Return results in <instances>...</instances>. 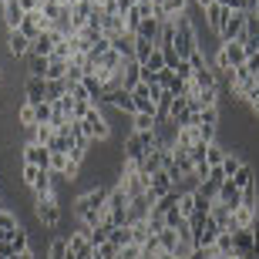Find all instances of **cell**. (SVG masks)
<instances>
[{
  "mask_svg": "<svg viewBox=\"0 0 259 259\" xmlns=\"http://www.w3.org/2000/svg\"><path fill=\"white\" fill-rule=\"evenodd\" d=\"M108 189H111V185H91L88 192H81V195L74 199L77 226H84V229H95V226H105V222H108V212H105Z\"/></svg>",
  "mask_w": 259,
  "mask_h": 259,
  "instance_id": "obj_1",
  "label": "cell"
},
{
  "mask_svg": "<svg viewBox=\"0 0 259 259\" xmlns=\"http://www.w3.org/2000/svg\"><path fill=\"white\" fill-rule=\"evenodd\" d=\"M249 61V54H246V48H242L239 40H229V44H219V51L212 54V71L215 74H229V71H236V67H242Z\"/></svg>",
  "mask_w": 259,
  "mask_h": 259,
  "instance_id": "obj_2",
  "label": "cell"
},
{
  "mask_svg": "<svg viewBox=\"0 0 259 259\" xmlns=\"http://www.w3.org/2000/svg\"><path fill=\"white\" fill-rule=\"evenodd\" d=\"M175 51H179V58L189 61L199 48V30H195L192 17L189 14H182V17H175Z\"/></svg>",
  "mask_w": 259,
  "mask_h": 259,
  "instance_id": "obj_3",
  "label": "cell"
},
{
  "mask_svg": "<svg viewBox=\"0 0 259 259\" xmlns=\"http://www.w3.org/2000/svg\"><path fill=\"white\" fill-rule=\"evenodd\" d=\"M128 202H132L128 192L115 182L111 189H108V202H105L108 222H105V226H111V229H115V226H128Z\"/></svg>",
  "mask_w": 259,
  "mask_h": 259,
  "instance_id": "obj_4",
  "label": "cell"
},
{
  "mask_svg": "<svg viewBox=\"0 0 259 259\" xmlns=\"http://www.w3.org/2000/svg\"><path fill=\"white\" fill-rule=\"evenodd\" d=\"M81 125H84V132H88V138H91V142H108V138H111V121L105 118L101 105L91 108V111L84 115V121H81Z\"/></svg>",
  "mask_w": 259,
  "mask_h": 259,
  "instance_id": "obj_5",
  "label": "cell"
},
{
  "mask_svg": "<svg viewBox=\"0 0 259 259\" xmlns=\"http://www.w3.org/2000/svg\"><path fill=\"white\" fill-rule=\"evenodd\" d=\"M34 219H37L44 229H58L61 226V202H58V195H51V199H34Z\"/></svg>",
  "mask_w": 259,
  "mask_h": 259,
  "instance_id": "obj_6",
  "label": "cell"
},
{
  "mask_svg": "<svg viewBox=\"0 0 259 259\" xmlns=\"http://www.w3.org/2000/svg\"><path fill=\"white\" fill-rule=\"evenodd\" d=\"M67 252H74L77 259H95V246L88 239V229L77 226L74 232H67Z\"/></svg>",
  "mask_w": 259,
  "mask_h": 259,
  "instance_id": "obj_7",
  "label": "cell"
},
{
  "mask_svg": "<svg viewBox=\"0 0 259 259\" xmlns=\"http://www.w3.org/2000/svg\"><path fill=\"white\" fill-rule=\"evenodd\" d=\"M61 37H64V34H58L54 27H51V30H44V34H37V37L30 40V54H34V58H51Z\"/></svg>",
  "mask_w": 259,
  "mask_h": 259,
  "instance_id": "obj_8",
  "label": "cell"
},
{
  "mask_svg": "<svg viewBox=\"0 0 259 259\" xmlns=\"http://www.w3.org/2000/svg\"><path fill=\"white\" fill-rule=\"evenodd\" d=\"M20 155H24V165H37V168L51 172V148H44L37 142H27V145H20Z\"/></svg>",
  "mask_w": 259,
  "mask_h": 259,
  "instance_id": "obj_9",
  "label": "cell"
},
{
  "mask_svg": "<svg viewBox=\"0 0 259 259\" xmlns=\"http://www.w3.org/2000/svg\"><path fill=\"white\" fill-rule=\"evenodd\" d=\"M242 30H246V10H229V20H226V27L219 30V40H222V44L239 40Z\"/></svg>",
  "mask_w": 259,
  "mask_h": 259,
  "instance_id": "obj_10",
  "label": "cell"
},
{
  "mask_svg": "<svg viewBox=\"0 0 259 259\" xmlns=\"http://www.w3.org/2000/svg\"><path fill=\"white\" fill-rule=\"evenodd\" d=\"M202 14H205V27H209L212 34L219 37V30L226 27V20H229V7H226V4H219V0H212V4L202 10Z\"/></svg>",
  "mask_w": 259,
  "mask_h": 259,
  "instance_id": "obj_11",
  "label": "cell"
},
{
  "mask_svg": "<svg viewBox=\"0 0 259 259\" xmlns=\"http://www.w3.org/2000/svg\"><path fill=\"white\" fill-rule=\"evenodd\" d=\"M105 105H111V108L118 111V115H128V118H135V115H138V108H135L132 91H111V95L105 98Z\"/></svg>",
  "mask_w": 259,
  "mask_h": 259,
  "instance_id": "obj_12",
  "label": "cell"
},
{
  "mask_svg": "<svg viewBox=\"0 0 259 259\" xmlns=\"http://www.w3.org/2000/svg\"><path fill=\"white\" fill-rule=\"evenodd\" d=\"M168 192H175V182H172V175L162 168V172H155L152 179H148V195L158 202V199H165Z\"/></svg>",
  "mask_w": 259,
  "mask_h": 259,
  "instance_id": "obj_13",
  "label": "cell"
},
{
  "mask_svg": "<svg viewBox=\"0 0 259 259\" xmlns=\"http://www.w3.org/2000/svg\"><path fill=\"white\" fill-rule=\"evenodd\" d=\"M0 14H4V27L7 30H17L20 20L27 17V10L20 7V0H4V4H0Z\"/></svg>",
  "mask_w": 259,
  "mask_h": 259,
  "instance_id": "obj_14",
  "label": "cell"
},
{
  "mask_svg": "<svg viewBox=\"0 0 259 259\" xmlns=\"http://www.w3.org/2000/svg\"><path fill=\"white\" fill-rule=\"evenodd\" d=\"M7 54L17 61H27L30 58V40L20 34V30H7Z\"/></svg>",
  "mask_w": 259,
  "mask_h": 259,
  "instance_id": "obj_15",
  "label": "cell"
},
{
  "mask_svg": "<svg viewBox=\"0 0 259 259\" xmlns=\"http://www.w3.org/2000/svg\"><path fill=\"white\" fill-rule=\"evenodd\" d=\"M24 98H27V105H44L48 101V81L44 77H27L24 81Z\"/></svg>",
  "mask_w": 259,
  "mask_h": 259,
  "instance_id": "obj_16",
  "label": "cell"
},
{
  "mask_svg": "<svg viewBox=\"0 0 259 259\" xmlns=\"http://www.w3.org/2000/svg\"><path fill=\"white\" fill-rule=\"evenodd\" d=\"M256 226H259V209H252V205L232 209V229H256Z\"/></svg>",
  "mask_w": 259,
  "mask_h": 259,
  "instance_id": "obj_17",
  "label": "cell"
},
{
  "mask_svg": "<svg viewBox=\"0 0 259 259\" xmlns=\"http://www.w3.org/2000/svg\"><path fill=\"white\" fill-rule=\"evenodd\" d=\"M256 229H236V256H242V259L256 256Z\"/></svg>",
  "mask_w": 259,
  "mask_h": 259,
  "instance_id": "obj_18",
  "label": "cell"
},
{
  "mask_svg": "<svg viewBox=\"0 0 259 259\" xmlns=\"http://www.w3.org/2000/svg\"><path fill=\"white\" fill-rule=\"evenodd\" d=\"M219 226H215V219H205V226H202L199 232H195V249H212V246H215V239H219Z\"/></svg>",
  "mask_w": 259,
  "mask_h": 259,
  "instance_id": "obj_19",
  "label": "cell"
},
{
  "mask_svg": "<svg viewBox=\"0 0 259 259\" xmlns=\"http://www.w3.org/2000/svg\"><path fill=\"white\" fill-rule=\"evenodd\" d=\"M215 202H222L226 209H239V205H242V192L232 185V179H226V182L219 185V195H215Z\"/></svg>",
  "mask_w": 259,
  "mask_h": 259,
  "instance_id": "obj_20",
  "label": "cell"
},
{
  "mask_svg": "<svg viewBox=\"0 0 259 259\" xmlns=\"http://www.w3.org/2000/svg\"><path fill=\"white\" fill-rule=\"evenodd\" d=\"M138 84H142V64L138 61H125V67H121V88L135 91Z\"/></svg>",
  "mask_w": 259,
  "mask_h": 259,
  "instance_id": "obj_21",
  "label": "cell"
},
{
  "mask_svg": "<svg viewBox=\"0 0 259 259\" xmlns=\"http://www.w3.org/2000/svg\"><path fill=\"white\" fill-rule=\"evenodd\" d=\"M54 138H58V128L54 125H37V128L27 132V142H37V145H44V148H51Z\"/></svg>",
  "mask_w": 259,
  "mask_h": 259,
  "instance_id": "obj_22",
  "label": "cell"
},
{
  "mask_svg": "<svg viewBox=\"0 0 259 259\" xmlns=\"http://www.w3.org/2000/svg\"><path fill=\"white\" fill-rule=\"evenodd\" d=\"M158 34H162V20H158V17H145L142 24H138V37L158 44Z\"/></svg>",
  "mask_w": 259,
  "mask_h": 259,
  "instance_id": "obj_23",
  "label": "cell"
},
{
  "mask_svg": "<svg viewBox=\"0 0 259 259\" xmlns=\"http://www.w3.org/2000/svg\"><path fill=\"white\" fill-rule=\"evenodd\" d=\"M256 182H259V179H256V168H252V165H242L239 172L232 175V185H236L239 192H242V189H249V185H256Z\"/></svg>",
  "mask_w": 259,
  "mask_h": 259,
  "instance_id": "obj_24",
  "label": "cell"
},
{
  "mask_svg": "<svg viewBox=\"0 0 259 259\" xmlns=\"http://www.w3.org/2000/svg\"><path fill=\"white\" fill-rule=\"evenodd\" d=\"M132 242H135L132 226H115V229H111V246H115V249H125V246H132Z\"/></svg>",
  "mask_w": 259,
  "mask_h": 259,
  "instance_id": "obj_25",
  "label": "cell"
},
{
  "mask_svg": "<svg viewBox=\"0 0 259 259\" xmlns=\"http://www.w3.org/2000/svg\"><path fill=\"white\" fill-rule=\"evenodd\" d=\"M17 121H20V128H24V132L37 128V111H34V105H27V101H24V105L17 108Z\"/></svg>",
  "mask_w": 259,
  "mask_h": 259,
  "instance_id": "obj_26",
  "label": "cell"
},
{
  "mask_svg": "<svg viewBox=\"0 0 259 259\" xmlns=\"http://www.w3.org/2000/svg\"><path fill=\"white\" fill-rule=\"evenodd\" d=\"M155 48H158L155 40H145V37H138V34H135V61H138V64H145V61L152 58Z\"/></svg>",
  "mask_w": 259,
  "mask_h": 259,
  "instance_id": "obj_27",
  "label": "cell"
},
{
  "mask_svg": "<svg viewBox=\"0 0 259 259\" xmlns=\"http://www.w3.org/2000/svg\"><path fill=\"white\" fill-rule=\"evenodd\" d=\"M219 118H222V108L219 105H215V108H202L199 115H195L192 125H212V128H219Z\"/></svg>",
  "mask_w": 259,
  "mask_h": 259,
  "instance_id": "obj_28",
  "label": "cell"
},
{
  "mask_svg": "<svg viewBox=\"0 0 259 259\" xmlns=\"http://www.w3.org/2000/svg\"><path fill=\"white\" fill-rule=\"evenodd\" d=\"M111 48H115L125 61H135V34H125V37L111 40Z\"/></svg>",
  "mask_w": 259,
  "mask_h": 259,
  "instance_id": "obj_29",
  "label": "cell"
},
{
  "mask_svg": "<svg viewBox=\"0 0 259 259\" xmlns=\"http://www.w3.org/2000/svg\"><path fill=\"white\" fill-rule=\"evenodd\" d=\"M215 252H219V256H236V232H219Z\"/></svg>",
  "mask_w": 259,
  "mask_h": 259,
  "instance_id": "obj_30",
  "label": "cell"
},
{
  "mask_svg": "<svg viewBox=\"0 0 259 259\" xmlns=\"http://www.w3.org/2000/svg\"><path fill=\"white\" fill-rule=\"evenodd\" d=\"M67 77V61L64 58H51L48 61V77L44 81H64Z\"/></svg>",
  "mask_w": 259,
  "mask_h": 259,
  "instance_id": "obj_31",
  "label": "cell"
},
{
  "mask_svg": "<svg viewBox=\"0 0 259 259\" xmlns=\"http://www.w3.org/2000/svg\"><path fill=\"white\" fill-rule=\"evenodd\" d=\"M88 239L95 249H101L105 242H111V226H95V229H88Z\"/></svg>",
  "mask_w": 259,
  "mask_h": 259,
  "instance_id": "obj_32",
  "label": "cell"
},
{
  "mask_svg": "<svg viewBox=\"0 0 259 259\" xmlns=\"http://www.w3.org/2000/svg\"><path fill=\"white\" fill-rule=\"evenodd\" d=\"M222 158H226V148H222L219 142H212L209 148H205V165H209V168H222Z\"/></svg>",
  "mask_w": 259,
  "mask_h": 259,
  "instance_id": "obj_33",
  "label": "cell"
},
{
  "mask_svg": "<svg viewBox=\"0 0 259 259\" xmlns=\"http://www.w3.org/2000/svg\"><path fill=\"white\" fill-rule=\"evenodd\" d=\"M67 91H71L67 77H64V81H48V101H51V105L61 101V98H67Z\"/></svg>",
  "mask_w": 259,
  "mask_h": 259,
  "instance_id": "obj_34",
  "label": "cell"
},
{
  "mask_svg": "<svg viewBox=\"0 0 259 259\" xmlns=\"http://www.w3.org/2000/svg\"><path fill=\"white\" fill-rule=\"evenodd\" d=\"M242 165H246V162H242L239 155H236V152L229 148V152H226V158H222V172H226V179H232V175L239 172Z\"/></svg>",
  "mask_w": 259,
  "mask_h": 259,
  "instance_id": "obj_35",
  "label": "cell"
},
{
  "mask_svg": "<svg viewBox=\"0 0 259 259\" xmlns=\"http://www.w3.org/2000/svg\"><path fill=\"white\" fill-rule=\"evenodd\" d=\"M48 61H51V58H34V54H30V58H27L30 77H48Z\"/></svg>",
  "mask_w": 259,
  "mask_h": 259,
  "instance_id": "obj_36",
  "label": "cell"
},
{
  "mask_svg": "<svg viewBox=\"0 0 259 259\" xmlns=\"http://www.w3.org/2000/svg\"><path fill=\"white\" fill-rule=\"evenodd\" d=\"M67 256V236H58V239H51L48 246V259H64Z\"/></svg>",
  "mask_w": 259,
  "mask_h": 259,
  "instance_id": "obj_37",
  "label": "cell"
},
{
  "mask_svg": "<svg viewBox=\"0 0 259 259\" xmlns=\"http://www.w3.org/2000/svg\"><path fill=\"white\" fill-rule=\"evenodd\" d=\"M179 212H182L185 219H192V215H195V195L192 192H182V195H179Z\"/></svg>",
  "mask_w": 259,
  "mask_h": 259,
  "instance_id": "obj_38",
  "label": "cell"
},
{
  "mask_svg": "<svg viewBox=\"0 0 259 259\" xmlns=\"http://www.w3.org/2000/svg\"><path fill=\"white\" fill-rule=\"evenodd\" d=\"M158 239H162L165 252H175V246H179V229H162V232H158Z\"/></svg>",
  "mask_w": 259,
  "mask_h": 259,
  "instance_id": "obj_39",
  "label": "cell"
},
{
  "mask_svg": "<svg viewBox=\"0 0 259 259\" xmlns=\"http://www.w3.org/2000/svg\"><path fill=\"white\" fill-rule=\"evenodd\" d=\"M135 132H155L158 128V121H155V115H135Z\"/></svg>",
  "mask_w": 259,
  "mask_h": 259,
  "instance_id": "obj_40",
  "label": "cell"
},
{
  "mask_svg": "<svg viewBox=\"0 0 259 259\" xmlns=\"http://www.w3.org/2000/svg\"><path fill=\"white\" fill-rule=\"evenodd\" d=\"M142 67H145V71H165V54H162L158 48H155V51H152V58L145 61Z\"/></svg>",
  "mask_w": 259,
  "mask_h": 259,
  "instance_id": "obj_41",
  "label": "cell"
},
{
  "mask_svg": "<svg viewBox=\"0 0 259 259\" xmlns=\"http://www.w3.org/2000/svg\"><path fill=\"white\" fill-rule=\"evenodd\" d=\"M242 105L249 108V115H252V118H259V81H256V88H252L249 95H246V101H242Z\"/></svg>",
  "mask_w": 259,
  "mask_h": 259,
  "instance_id": "obj_42",
  "label": "cell"
},
{
  "mask_svg": "<svg viewBox=\"0 0 259 259\" xmlns=\"http://www.w3.org/2000/svg\"><path fill=\"white\" fill-rule=\"evenodd\" d=\"M34 111H37V125H51V115H54V105H51V101L34 105Z\"/></svg>",
  "mask_w": 259,
  "mask_h": 259,
  "instance_id": "obj_43",
  "label": "cell"
},
{
  "mask_svg": "<svg viewBox=\"0 0 259 259\" xmlns=\"http://www.w3.org/2000/svg\"><path fill=\"white\" fill-rule=\"evenodd\" d=\"M242 205H252V209H259V182L249 185V189H242Z\"/></svg>",
  "mask_w": 259,
  "mask_h": 259,
  "instance_id": "obj_44",
  "label": "cell"
},
{
  "mask_svg": "<svg viewBox=\"0 0 259 259\" xmlns=\"http://www.w3.org/2000/svg\"><path fill=\"white\" fill-rule=\"evenodd\" d=\"M148 229H152V232L165 229V212L162 209H152V215H148Z\"/></svg>",
  "mask_w": 259,
  "mask_h": 259,
  "instance_id": "obj_45",
  "label": "cell"
},
{
  "mask_svg": "<svg viewBox=\"0 0 259 259\" xmlns=\"http://www.w3.org/2000/svg\"><path fill=\"white\" fill-rule=\"evenodd\" d=\"M40 172H44V168H37V165H24V168H20V175H24V185L30 189V185L37 182V175H40Z\"/></svg>",
  "mask_w": 259,
  "mask_h": 259,
  "instance_id": "obj_46",
  "label": "cell"
},
{
  "mask_svg": "<svg viewBox=\"0 0 259 259\" xmlns=\"http://www.w3.org/2000/svg\"><path fill=\"white\" fill-rule=\"evenodd\" d=\"M118 259H142V246L132 242V246H125V249H118Z\"/></svg>",
  "mask_w": 259,
  "mask_h": 259,
  "instance_id": "obj_47",
  "label": "cell"
},
{
  "mask_svg": "<svg viewBox=\"0 0 259 259\" xmlns=\"http://www.w3.org/2000/svg\"><path fill=\"white\" fill-rule=\"evenodd\" d=\"M175 74H179V81H192V64L189 61H179V67H172Z\"/></svg>",
  "mask_w": 259,
  "mask_h": 259,
  "instance_id": "obj_48",
  "label": "cell"
},
{
  "mask_svg": "<svg viewBox=\"0 0 259 259\" xmlns=\"http://www.w3.org/2000/svg\"><path fill=\"white\" fill-rule=\"evenodd\" d=\"M14 259H34V249H27V252H17Z\"/></svg>",
  "mask_w": 259,
  "mask_h": 259,
  "instance_id": "obj_49",
  "label": "cell"
},
{
  "mask_svg": "<svg viewBox=\"0 0 259 259\" xmlns=\"http://www.w3.org/2000/svg\"><path fill=\"white\" fill-rule=\"evenodd\" d=\"M192 4H195V7H199V10H205V7H209V4H212V0H192Z\"/></svg>",
  "mask_w": 259,
  "mask_h": 259,
  "instance_id": "obj_50",
  "label": "cell"
},
{
  "mask_svg": "<svg viewBox=\"0 0 259 259\" xmlns=\"http://www.w3.org/2000/svg\"><path fill=\"white\" fill-rule=\"evenodd\" d=\"M64 259H77V256H74V252H67V256H64Z\"/></svg>",
  "mask_w": 259,
  "mask_h": 259,
  "instance_id": "obj_51",
  "label": "cell"
},
{
  "mask_svg": "<svg viewBox=\"0 0 259 259\" xmlns=\"http://www.w3.org/2000/svg\"><path fill=\"white\" fill-rule=\"evenodd\" d=\"M0 84H4V67H0Z\"/></svg>",
  "mask_w": 259,
  "mask_h": 259,
  "instance_id": "obj_52",
  "label": "cell"
},
{
  "mask_svg": "<svg viewBox=\"0 0 259 259\" xmlns=\"http://www.w3.org/2000/svg\"><path fill=\"white\" fill-rule=\"evenodd\" d=\"M249 259H259V252H256V256H249Z\"/></svg>",
  "mask_w": 259,
  "mask_h": 259,
  "instance_id": "obj_53",
  "label": "cell"
},
{
  "mask_svg": "<svg viewBox=\"0 0 259 259\" xmlns=\"http://www.w3.org/2000/svg\"><path fill=\"white\" fill-rule=\"evenodd\" d=\"M0 212H4V205H0Z\"/></svg>",
  "mask_w": 259,
  "mask_h": 259,
  "instance_id": "obj_54",
  "label": "cell"
},
{
  "mask_svg": "<svg viewBox=\"0 0 259 259\" xmlns=\"http://www.w3.org/2000/svg\"><path fill=\"white\" fill-rule=\"evenodd\" d=\"M256 20H259V14H256Z\"/></svg>",
  "mask_w": 259,
  "mask_h": 259,
  "instance_id": "obj_55",
  "label": "cell"
}]
</instances>
